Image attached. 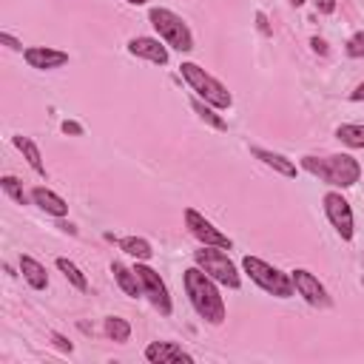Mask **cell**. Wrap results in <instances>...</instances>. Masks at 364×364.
Segmentation results:
<instances>
[{"label": "cell", "mask_w": 364, "mask_h": 364, "mask_svg": "<svg viewBox=\"0 0 364 364\" xmlns=\"http://www.w3.org/2000/svg\"><path fill=\"white\" fill-rule=\"evenodd\" d=\"M182 284H185L191 307L199 313L202 321H208V324L225 321L228 313H225V299L219 293V282H213L202 267H188L182 276Z\"/></svg>", "instance_id": "obj_1"}, {"label": "cell", "mask_w": 364, "mask_h": 364, "mask_svg": "<svg viewBox=\"0 0 364 364\" xmlns=\"http://www.w3.org/2000/svg\"><path fill=\"white\" fill-rule=\"evenodd\" d=\"M301 168L330 188H353L361 179V165L350 154H327V156H301Z\"/></svg>", "instance_id": "obj_2"}, {"label": "cell", "mask_w": 364, "mask_h": 364, "mask_svg": "<svg viewBox=\"0 0 364 364\" xmlns=\"http://www.w3.org/2000/svg\"><path fill=\"white\" fill-rule=\"evenodd\" d=\"M179 71H182V80L191 85V91H193L199 100H205L208 105H213L216 111H228V108L233 105L230 91H228L216 77H210L202 65H196V63H182Z\"/></svg>", "instance_id": "obj_3"}, {"label": "cell", "mask_w": 364, "mask_h": 364, "mask_svg": "<svg viewBox=\"0 0 364 364\" xmlns=\"http://www.w3.org/2000/svg\"><path fill=\"white\" fill-rule=\"evenodd\" d=\"M148 20H151V26L156 28V34H159V40H162L165 46H171V48H176V51H182V54L193 51V34H191L188 23H185L176 11L156 6V9L148 11Z\"/></svg>", "instance_id": "obj_4"}, {"label": "cell", "mask_w": 364, "mask_h": 364, "mask_svg": "<svg viewBox=\"0 0 364 364\" xmlns=\"http://www.w3.org/2000/svg\"><path fill=\"white\" fill-rule=\"evenodd\" d=\"M242 270H245L264 293H270V296H276V299H290V296L296 293L290 273H284V270L267 264V262L259 259V256H245V259H242Z\"/></svg>", "instance_id": "obj_5"}, {"label": "cell", "mask_w": 364, "mask_h": 364, "mask_svg": "<svg viewBox=\"0 0 364 364\" xmlns=\"http://www.w3.org/2000/svg\"><path fill=\"white\" fill-rule=\"evenodd\" d=\"M193 262H196V267H202L213 282H219V284H225V287H230V290H236V287L242 284L239 270H236V264L230 262V256L225 253V247L202 245L199 250H193Z\"/></svg>", "instance_id": "obj_6"}, {"label": "cell", "mask_w": 364, "mask_h": 364, "mask_svg": "<svg viewBox=\"0 0 364 364\" xmlns=\"http://www.w3.org/2000/svg\"><path fill=\"white\" fill-rule=\"evenodd\" d=\"M134 273L139 276L142 296L159 310V316H171V313H173V301H171V293H168L165 282L159 279V273H156L154 267H148L145 262H136V264H134Z\"/></svg>", "instance_id": "obj_7"}, {"label": "cell", "mask_w": 364, "mask_h": 364, "mask_svg": "<svg viewBox=\"0 0 364 364\" xmlns=\"http://www.w3.org/2000/svg\"><path fill=\"white\" fill-rule=\"evenodd\" d=\"M321 205H324V213H327L330 225L336 228V233H338L344 242H350L353 233H355V219H353L350 202H347L338 191H327L324 199H321Z\"/></svg>", "instance_id": "obj_8"}, {"label": "cell", "mask_w": 364, "mask_h": 364, "mask_svg": "<svg viewBox=\"0 0 364 364\" xmlns=\"http://www.w3.org/2000/svg\"><path fill=\"white\" fill-rule=\"evenodd\" d=\"M185 228L191 230V236L193 239H199L202 245H210V247H225V250H230L233 247V242H230V236H225L210 219H205L199 210H193V208H185Z\"/></svg>", "instance_id": "obj_9"}, {"label": "cell", "mask_w": 364, "mask_h": 364, "mask_svg": "<svg viewBox=\"0 0 364 364\" xmlns=\"http://www.w3.org/2000/svg\"><path fill=\"white\" fill-rule=\"evenodd\" d=\"M290 279H293V290H296L310 307H330V296H327L324 284L318 282V276H313V273L304 270V267H296V270H290Z\"/></svg>", "instance_id": "obj_10"}, {"label": "cell", "mask_w": 364, "mask_h": 364, "mask_svg": "<svg viewBox=\"0 0 364 364\" xmlns=\"http://www.w3.org/2000/svg\"><path fill=\"white\" fill-rule=\"evenodd\" d=\"M128 51L134 57H142V60L154 63V65H168V46L159 37H131Z\"/></svg>", "instance_id": "obj_11"}, {"label": "cell", "mask_w": 364, "mask_h": 364, "mask_svg": "<svg viewBox=\"0 0 364 364\" xmlns=\"http://www.w3.org/2000/svg\"><path fill=\"white\" fill-rule=\"evenodd\" d=\"M23 60L37 68V71H51V68H60L68 63V54L60 51V48H48V46H31L23 51Z\"/></svg>", "instance_id": "obj_12"}, {"label": "cell", "mask_w": 364, "mask_h": 364, "mask_svg": "<svg viewBox=\"0 0 364 364\" xmlns=\"http://www.w3.org/2000/svg\"><path fill=\"white\" fill-rule=\"evenodd\" d=\"M145 358L151 364H168V361H185V364H191L193 361V355L185 353L176 341H151L145 347Z\"/></svg>", "instance_id": "obj_13"}, {"label": "cell", "mask_w": 364, "mask_h": 364, "mask_svg": "<svg viewBox=\"0 0 364 364\" xmlns=\"http://www.w3.org/2000/svg\"><path fill=\"white\" fill-rule=\"evenodd\" d=\"M31 202L40 208V210H46L48 216H54V219H63L65 213H68V202L60 196V193H54L51 188H43V185H37V188H31Z\"/></svg>", "instance_id": "obj_14"}, {"label": "cell", "mask_w": 364, "mask_h": 364, "mask_svg": "<svg viewBox=\"0 0 364 364\" xmlns=\"http://www.w3.org/2000/svg\"><path fill=\"white\" fill-rule=\"evenodd\" d=\"M250 154H253L256 159H262L267 168H273L276 173H282V176H296V165H293V159H287V156H282V154H276V151L259 148V145H253Z\"/></svg>", "instance_id": "obj_15"}, {"label": "cell", "mask_w": 364, "mask_h": 364, "mask_svg": "<svg viewBox=\"0 0 364 364\" xmlns=\"http://www.w3.org/2000/svg\"><path fill=\"white\" fill-rule=\"evenodd\" d=\"M20 273L28 282V287H34V290H46L48 287V273L34 256H26V253L20 256Z\"/></svg>", "instance_id": "obj_16"}, {"label": "cell", "mask_w": 364, "mask_h": 364, "mask_svg": "<svg viewBox=\"0 0 364 364\" xmlns=\"http://www.w3.org/2000/svg\"><path fill=\"white\" fill-rule=\"evenodd\" d=\"M11 142H14V148L23 154V159L28 162V168H31L34 173L46 176V165H43V156H40V148H37V142H34V139H28V136H23V134L11 136Z\"/></svg>", "instance_id": "obj_17"}, {"label": "cell", "mask_w": 364, "mask_h": 364, "mask_svg": "<svg viewBox=\"0 0 364 364\" xmlns=\"http://www.w3.org/2000/svg\"><path fill=\"white\" fill-rule=\"evenodd\" d=\"M111 273H114V279H117V284H119V290L125 296H131V299L142 296V284H139V276L134 273V267H125L122 262H114Z\"/></svg>", "instance_id": "obj_18"}, {"label": "cell", "mask_w": 364, "mask_h": 364, "mask_svg": "<svg viewBox=\"0 0 364 364\" xmlns=\"http://www.w3.org/2000/svg\"><path fill=\"white\" fill-rule=\"evenodd\" d=\"M117 245H119V250H125V253L134 256L136 262H148V259L154 256L151 242L142 239V236H122V239H117Z\"/></svg>", "instance_id": "obj_19"}, {"label": "cell", "mask_w": 364, "mask_h": 364, "mask_svg": "<svg viewBox=\"0 0 364 364\" xmlns=\"http://www.w3.org/2000/svg\"><path fill=\"white\" fill-rule=\"evenodd\" d=\"M336 139L347 148H364V125H355V122H344L336 128Z\"/></svg>", "instance_id": "obj_20"}, {"label": "cell", "mask_w": 364, "mask_h": 364, "mask_svg": "<svg viewBox=\"0 0 364 364\" xmlns=\"http://www.w3.org/2000/svg\"><path fill=\"white\" fill-rule=\"evenodd\" d=\"M57 270L68 279V284H71V287H77V290H88V279H85V273H82L74 262H68V259H63V256H60V259H57Z\"/></svg>", "instance_id": "obj_21"}, {"label": "cell", "mask_w": 364, "mask_h": 364, "mask_svg": "<svg viewBox=\"0 0 364 364\" xmlns=\"http://www.w3.org/2000/svg\"><path fill=\"white\" fill-rule=\"evenodd\" d=\"M193 111L199 114V119L205 122V125H210V128H216V131H225V119L216 114V108L213 105H208L205 100H199V97H193Z\"/></svg>", "instance_id": "obj_22"}, {"label": "cell", "mask_w": 364, "mask_h": 364, "mask_svg": "<svg viewBox=\"0 0 364 364\" xmlns=\"http://www.w3.org/2000/svg\"><path fill=\"white\" fill-rule=\"evenodd\" d=\"M105 336L111 341H117V344H125L131 338V324L125 318H119V316H108L105 318Z\"/></svg>", "instance_id": "obj_23"}, {"label": "cell", "mask_w": 364, "mask_h": 364, "mask_svg": "<svg viewBox=\"0 0 364 364\" xmlns=\"http://www.w3.org/2000/svg\"><path fill=\"white\" fill-rule=\"evenodd\" d=\"M0 188H3V191H6V193H9V196L17 202V205H26V199H28V196H26V191H23V182H20L17 176L6 173V176L0 179Z\"/></svg>", "instance_id": "obj_24"}, {"label": "cell", "mask_w": 364, "mask_h": 364, "mask_svg": "<svg viewBox=\"0 0 364 364\" xmlns=\"http://www.w3.org/2000/svg\"><path fill=\"white\" fill-rule=\"evenodd\" d=\"M347 57H364V31H355L347 40Z\"/></svg>", "instance_id": "obj_25"}, {"label": "cell", "mask_w": 364, "mask_h": 364, "mask_svg": "<svg viewBox=\"0 0 364 364\" xmlns=\"http://www.w3.org/2000/svg\"><path fill=\"white\" fill-rule=\"evenodd\" d=\"M0 43H3V46H9L11 51H23V43H20L17 37H11L9 31H0Z\"/></svg>", "instance_id": "obj_26"}, {"label": "cell", "mask_w": 364, "mask_h": 364, "mask_svg": "<svg viewBox=\"0 0 364 364\" xmlns=\"http://www.w3.org/2000/svg\"><path fill=\"white\" fill-rule=\"evenodd\" d=\"M313 6H316L318 14H333L336 11V0H313Z\"/></svg>", "instance_id": "obj_27"}, {"label": "cell", "mask_w": 364, "mask_h": 364, "mask_svg": "<svg viewBox=\"0 0 364 364\" xmlns=\"http://www.w3.org/2000/svg\"><path fill=\"white\" fill-rule=\"evenodd\" d=\"M51 341H54V344H57L63 353H71V350H74V344H71L65 336H60V333H54V336H51Z\"/></svg>", "instance_id": "obj_28"}, {"label": "cell", "mask_w": 364, "mask_h": 364, "mask_svg": "<svg viewBox=\"0 0 364 364\" xmlns=\"http://www.w3.org/2000/svg\"><path fill=\"white\" fill-rule=\"evenodd\" d=\"M60 128H63L65 134H74V136H80V134H82V125H80V122H74V119H65Z\"/></svg>", "instance_id": "obj_29"}, {"label": "cell", "mask_w": 364, "mask_h": 364, "mask_svg": "<svg viewBox=\"0 0 364 364\" xmlns=\"http://www.w3.org/2000/svg\"><path fill=\"white\" fill-rule=\"evenodd\" d=\"M350 100H353V102H361V100H364V82H358V85L350 91Z\"/></svg>", "instance_id": "obj_30"}, {"label": "cell", "mask_w": 364, "mask_h": 364, "mask_svg": "<svg viewBox=\"0 0 364 364\" xmlns=\"http://www.w3.org/2000/svg\"><path fill=\"white\" fill-rule=\"evenodd\" d=\"M310 46H313V48H316L318 54H327V43H324V40H318V37H313V40H310Z\"/></svg>", "instance_id": "obj_31"}, {"label": "cell", "mask_w": 364, "mask_h": 364, "mask_svg": "<svg viewBox=\"0 0 364 364\" xmlns=\"http://www.w3.org/2000/svg\"><path fill=\"white\" fill-rule=\"evenodd\" d=\"M256 23H259V31H262V34H270V28H267V20H264V14H262V11L256 14Z\"/></svg>", "instance_id": "obj_32"}, {"label": "cell", "mask_w": 364, "mask_h": 364, "mask_svg": "<svg viewBox=\"0 0 364 364\" xmlns=\"http://www.w3.org/2000/svg\"><path fill=\"white\" fill-rule=\"evenodd\" d=\"M125 3H131V6H145L148 0H125Z\"/></svg>", "instance_id": "obj_33"}, {"label": "cell", "mask_w": 364, "mask_h": 364, "mask_svg": "<svg viewBox=\"0 0 364 364\" xmlns=\"http://www.w3.org/2000/svg\"><path fill=\"white\" fill-rule=\"evenodd\" d=\"M290 3H293V6H301V3H304V0H290Z\"/></svg>", "instance_id": "obj_34"}]
</instances>
